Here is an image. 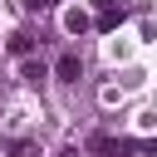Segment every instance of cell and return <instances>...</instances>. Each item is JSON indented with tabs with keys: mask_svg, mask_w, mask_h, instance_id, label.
I'll return each instance as SVG.
<instances>
[{
	"mask_svg": "<svg viewBox=\"0 0 157 157\" xmlns=\"http://www.w3.org/2000/svg\"><path fill=\"white\" fill-rule=\"evenodd\" d=\"M93 10H98V29H118L128 20V5H118V0H93Z\"/></svg>",
	"mask_w": 157,
	"mask_h": 157,
	"instance_id": "1",
	"label": "cell"
},
{
	"mask_svg": "<svg viewBox=\"0 0 157 157\" xmlns=\"http://www.w3.org/2000/svg\"><path fill=\"white\" fill-rule=\"evenodd\" d=\"M88 147H93V152H103V157H128V152H137V142H128V137H103V132H98Z\"/></svg>",
	"mask_w": 157,
	"mask_h": 157,
	"instance_id": "2",
	"label": "cell"
},
{
	"mask_svg": "<svg viewBox=\"0 0 157 157\" xmlns=\"http://www.w3.org/2000/svg\"><path fill=\"white\" fill-rule=\"evenodd\" d=\"M54 74H59L64 83H74V78L83 74V64H78V54H59V64H54Z\"/></svg>",
	"mask_w": 157,
	"mask_h": 157,
	"instance_id": "3",
	"label": "cell"
},
{
	"mask_svg": "<svg viewBox=\"0 0 157 157\" xmlns=\"http://www.w3.org/2000/svg\"><path fill=\"white\" fill-rule=\"evenodd\" d=\"M88 25H93V20H88V10H78V5H74V10H64V29H69V34H83Z\"/></svg>",
	"mask_w": 157,
	"mask_h": 157,
	"instance_id": "4",
	"label": "cell"
},
{
	"mask_svg": "<svg viewBox=\"0 0 157 157\" xmlns=\"http://www.w3.org/2000/svg\"><path fill=\"white\" fill-rule=\"evenodd\" d=\"M20 78L39 83V78H44V64H39V59H25V64H20Z\"/></svg>",
	"mask_w": 157,
	"mask_h": 157,
	"instance_id": "5",
	"label": "cell"
},
{
	"mask_svg": "<svg viewBox=\"0 0 157 157\" xmlns=\"http://www.w3.org/2000/svg\"><path fill=\"white\" fill-rule=\"evenodd\" d=\"M10 54H20V59H25V54H29V34H15V39H10Z\"/></svg>",
	"mask_w": 157,
	"mask_h": 157,
	"instance_id": "6",
	"label": "cell"
},
{
	"mask_svg": "<svg viewBox=\"0 0 157 157\" xmlns=\"http://www.w3.org/2000/svg\"><path fill=\"white\" fill-rule=\"evenodd\" d=\"M15 157H39V147L34 142H15Z\"/></svg>",
	"mask_w": 157,
	"mask_h": 157,
	"instance_id": "7",
	"label": "cell"
},
{
	"mask_svg": "<svg viewBox=\"0 0 157 157\" xmlns=\"http://www.w3.org/2000/svg\"><path fill=\"white\" fill-rule=\"evenodd\" d=\"M25 5H29V10H44V5H54V0H25Z\"/></svg>",
	"mask_w": 157,
	"mask_h": 157,
	"instance_id": "8",
	"label": "cell"
}]
</instances>
